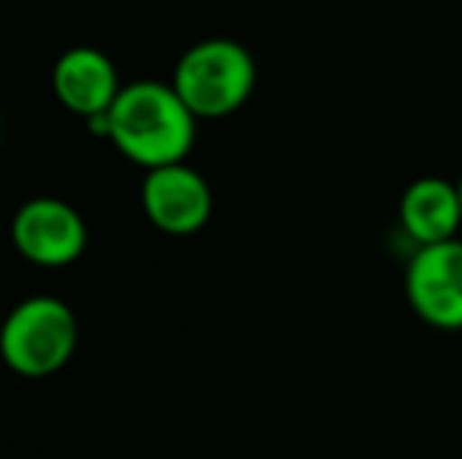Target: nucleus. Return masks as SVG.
<instances>
[{
  "label": "nucleus",
  "instance_id": "nucleus-3",
  "mask_svg": "<svg viewBox=\"0 0 462 459\" xmlns=\"http://www.w3.org/2000/svg\"><path fill=\"white\" fill-rule=\"evenodd\" d=\"M79 321L57 296H29L0 325V359L23 378H51L73 359Z\"/></svg>",
  "mask_w": 462,
  "mask_h": 459
},
{
  "label": "nucleus",
  "instance_id": "nucleus-7",
  "mask_svg": "<svg viewBox=\"0 0 462 459\" xmlns=\"http://www.w3.org/2000/svg\"><path fill=\"white\" fill-rule=\"evenodd\" d=\"M54 95L69 114L92 120L97 114H107L110 105L120 95L123 82L114 60L104 50L79 44L57 57L54 73H51Z\"/></svg>",
  "mask_w": 462,
  "mask_h": 459
},
{
  "label": "nucleus",
  "instance_id": "nucleus-1",
  "mask_svg": "<svg viewBox=\"0 0 462 459\" xmlns=\"http://www.w3.org/2000/svg\"><path fill=\"white\" fill-rule=\"evenodd\" d=\"M199 135V116L171 82L139 79L120 88L107 111V142L142 170L180 164Z\"/></svg>",
  "mask_w": 462,
  "mask_h": 459
},
{
  "label": "nucleus",
  "instance_id": "nucleus-4",
  "mask_svg": "<svg viewBox=\"0 0 462 459\" xmlns=\"http://www.w3.org/2000/svg\"><path fill=\"white\" fill-rule=\"evenodd\" d=\"M409 308L438 331H462V239L415 245L406 264Z\"/></svg>",
  "mask_w": 462,
  "mask_h": 459
},
{
  "label": "nucleus",
  "instance_id": "nucleus-6",
  "mask_svg": "<svg viewBox=\"0 0 462 459\" xmlns=\"http://www.w3.org/2000/svg\"><path fill=\"white\" fill-rule=\"evenodd\" d=\"M142 208L161 233L192 236L211 221L214 196L208 179L186 161L145 170L142 179Z\"/></svg>",
  "mask_w": 462,
  "mask_h": 459
},
{
  "label": "nucleus",
  "instance_id": "nucleus-5",
  "mask_svg": "<svg viewBox=\"0 0 462 459\" xmlns=\"http://www.w3.org/2000/svg\"><path fill=\"white\" fill-rule=\"evenodd\" d=\"M13 249L35 268H69L88 245L82 215L63 198H32L19 205L10 224Z\"/></svg>",
  "mask_w": 462,
  "mask_h": 459
},
{
  "label": "nucleus",
  "instance_id": "nucleus-2",
  "mask_svg": "<svg viewBox=\"0 0 462 459\" xmlns=\"http://www.w3.org/2000/svg\"><path fill=\"white\" fill-rule=\"evenodd\" d=\"M171 86L199 120H224L243 111L258 86V63L233 38H205L183 50Z\"/></svg>",
  "mask_w": 462,
  "mask_h": 459
},
{
  "label": "nucleus",
  "instance_id": "nucleus-8",
  "mask_svg": "<svg viewBox=\"0 0 462 459\" xmlns=\"http://www.w3.org/2000/svg\"><path fill=\"white\" fill-rule=\"evenodd\" d=\"M400 227L415 245L457 239L462 230L459 183L444 177H419L400 196Z\"/></svg>",
  "mask_w": 462,
  "mask_h": 459
},
{
  "label": "nucleus",
  "instance_id": "nucleus-9",
  "mask_svg": "<svg viewBox=\"0 0 462 459\" xmlns=\"http://www.w3.org/2000/svg\"><path fill=\"white\" fill-rule=\"evenodd\" d=\"M459 198H462V177H459Z\"/></svg>",
  "mask_w": 462,
  "mask_h": 459
}]
</instances>
